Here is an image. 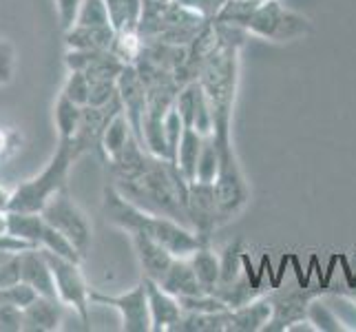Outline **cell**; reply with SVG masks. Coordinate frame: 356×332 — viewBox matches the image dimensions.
I'll use <instances>...</instances> for the list:
<instances>
[{
  "mask_svg": "<svg viewBox=\"0 0 356 332\" xmlns=\"http://www.w3.org/2000/svg\"><path fill=\"white\" fill-rule=\"evenodd\" d=\"M102 213L111 226L120 228L127 235H131V232H146V235H151L159 244H164L175 257H191L200 246H204L197 232L191 226L166 215L146 211V208L124 198L115 184H106L104 187Z\"/></svg>",
  "mask_w": 356,
  "mask_h": 332,
  "instance_id": "cell-1",
  "label": "cell"
},
{
  "mask_svg": "<svg viewBox=\"0 0 356 332\" xmlns=\"http://www.w3.org/2000/svg\"><path fill=\"white\" fill-rule=\"evenodd\" d=\"M118 191L146 211L166 215L188 226L186 200H188V180L181 175L175 162L153 155L151 162L138 177L127 182H113Z\"/></svg>",
  "mask_w": 356,
  "mask_h": 332,
  "instance_id": "cell-2",
  "label": "cell"
},
{
  "mask_svg": "<svg viewBox=\"0 0 356 332\" xmlns=\"http://www.w3.org/2000/svg\"><path fill=\"white\" fill-rule=\"evenodd\" d=\"M82 155V149L76 140H58L56 153L44 164V168L31 180L20 182L11 195L9 211H31L40 213L44 204L54 198L56 193L67 189L69 171L76 164V159Z\"/></svg>",
  "mask_w": 356,
  "mask_h": 332,
  "instance_id": "cell-3",
  "label": "cell"
},
{
  "mask_svg": "<svg viewBox=\"0 0 356 332\" xmlns=\"http://www.w3.org/2000/svg\"><path fill=\"white\" fill-rule=\"evenodd\" d=\"M213 133L219 142V171L213 187H215L219 211H222V219L228 221L232 217H237L245 208V204L250 200V189L237 159L235 146H232L230 129H219Z\"/></svg>",
  "mask_w": 356,
  "mask_h": 332,
  "instance_id": "cell-4",
  "label": "cell"
},
{
  "mask_svg": "<svg viewBox=\"0 0 356 332\" xmlns=\"http://www.w3.org/2000/svg\"><path fill=\"white\" fill-rule=\"evenodd\" d=\"M312 31L310 20L281 0H264L248 22V33L270 42H294Z\"/></svg>",
  "mask_w": 356,
  "mask_h": 332,
  "instance_id": "cell-5",
  "label": "cell"
},
{
  "mask_svg": "<svg viewBox=\"0 0 356 332\" xmlns=\"http://www.w3.org/2000/svg\"><path fill=\"white\" fill-rule=\"evenodd\" d=\"M42 217L49 226H54L56 230H60L63 235H67L76 248L87 257L91 242H93V228L89 217L84 215L82 208L71 200L69 191H60L56 193L51 200H49L42 208Z\"/></svg>",
  "mask_w": 356,
  "mask_h": 332,
  "instance_id": "cell-6",
  "label": "cell"
},
{
  "mask_svg": "<svg viewBox=\"0 0 356 332\" xmlns=\"http://www.w3.org/2000/svg\"><path fill=\"white\" fill-rule=\"evenodd\" d=\"M49 266L54 270V281H56V292L58 299L63 301L67 308L76 310L82 324H89V308H91V288L87 286V279L82 275V264L65 260L54 253L44 251Z\"/></svg>",
  "mask_w": 356,
  "mask_h": 332,
  "instance_id": "cell-7",
  "label": "cell"
},
{
  "mask_svg": "<svg viewBox=\"0 0 356 332\" xmlns=\"http://www.w3.org/2000/svg\"><path fill=\"white\" fill-rule=\"evenodd\" d=\"M91 303L108 306L120 315L122 330L124 332H151V310H149V294L146 284L140 279V284L120 294H104L100 290H91Z\"/></svg>",
  "mask_w": 356,
  "mask_h": 332,
  "instance_id": "cell-8",
  "label": "cell"
},
{
  "mask_svg": "<svg viewBox=\"0 0 356 332\" xmlns=\"http://www.w3.org/2000/svg\"><path fill=\"white\" fill-rule=\"evenodd\" d=\"M186 215H188V226L197 232L202 244L204 246L211 244V235L215 232V228L224 224L213 184L197 182V180L188 184Z\"/></svg>",
  "mask_w": 356,
  "mask_h": 332,
  "instance_id": "cell-9",
  "label": "cell"
},
{
  "mask_svg": "<svg viewBox=\"0 0 356 332\" xmlns=\"http://www.w3.org/2000/svg\"><path fill=\"white\" fill-rule=\"evenodd\" d=\"M118 95L122 102V111L127 113L135 138L144 144V116L149 109V93L140 69L135 65H127L118 78Z\"/></svg>",
  "mask_w": 356,
  "mask_h": 332,
  "instance_id": "cell-10",
  "label": "cell"
},
{
  "mask_svg": "<svg viewBox=\"0 0 356 332\" xmlns=\"http://www.w3.org/2000/svg\"><path fill=\"white\" fill-rule=\"evenodd\" d=\"M270 303H273V317H270V324L266 330L270 332H279V330H290L297 322L308 319V306L312 303L314 294L308 290H292V288H281L277 292L268 294Z\"/></svg>",
  "mask_w": 356,
  "mask_h": 332,
  "instance_id": "cell-11",
  "label": "cell"
},
{
  "mask_svg": "<svg viewBox=\"0 0 356 332\" xmlns=\"http://www.w3.org/2000/svg\"><path fill=\"white\" fill-rule=\"evenodd\" d=\"M122 111L120 95H115L111 102L106 104H87L82 109V122H80V131L76 135V144L82 149V153L87 151H97L102 155V135L118 113Z\"/></svg>",
  "mask_w": 356,
  "mask_h": 332,
  "instance_id": "cell-12",
  "label": "cell"
},
{
  "mask_svg": "<svg viewBox=\"0 0 356 332\" xmlns=\"http://www.w3.org/2000/svg\"><path fill=\"white\" fill-rule=\"evenodd\" d=\"M131 244L135 248V257H138L140 268H142V277L153 279V281H162L164 275L168 273L170 264H173L175 255L170 253L164 244H159L146 232H131Z\"/></svg>",
  "mask_w": 356,
  "mask_h": 332,
  "instance_id": "cell-13",
  "label": "cell"
},
{
  "mask_svg": "<svg viewBox=\"0 0 356 332\" xmlns=\"http://www.w3.org/2000/svg\"><path fill=\"white\" fill-rule=\"evenodd\" d=\"M144 279L146 294H149V310H151V324L153 332H173L175 324L181 317V303L175 294H170L153 279Z\"/></svg>",
  "mask_w": 356,
  "mask_h": 332,
  "instance_id": "cell-14",
  "label": "cell"
},
{
  "mask_svg": "<svg viewBox=\"0 0 356 332\" xmlns=\"http://www.w3.org/2000/svg\"><path fill=\"white\" fill-rule=\"evenodd\" d=\"M20 277L42 297H58L54 270L42 248H29L20 255Z\"/></svg>",
  "mask_w": 356,
  "mask_h": 332,
  "instance_id": "cell-15",
  "label": "cell"
},
{
  "mask_svg": "<svg viewBox=\"0 0 356 332\" xmlns=\"http://www.w3.org/2000/svg\"><path fill=\"white\" fill-rule=\"evenodd\" d=\"M65 303L58 297L38 294L27 308H22V332H54L63 326Z\"/></svg>",
  "mask_w": 356,
  "mask_h": 332,
  "instance_id": "cell-16",
  "label": "cell"
},
{
  "mask_svg": "<svg viewBox=\"0 0 356 332\" xmlns=\"http://www.w3.org/2000/svg\"><path fill=\"white\" fill-rule=\"evenodd\" d=\"M273 317V303H270L268 294H259L252 301L239 306V308L230 310V324L228 332H259L266 330Z\"/></svg>",
  "mask_w": 356,
  "mask_h": 332,
  "instance_id": "cell-17",
  "label": "cell"
},
{
  "mask_svg": "<svg viewBox=\"0 0 356 332\" xmlns=\"http://www.w3.org/2000/svg\"><path fill=\"white\" fill-rule=\"evenodd\" d=\"M115 40V29L111 24L102 27H87V24H71L65 29L67 49H80V52H111Z\"/></svg>",
  "mask_w": 356,
  "mask_h": 332,
  "instance_id": "cell-18",
  "label": "cell"
},
{
  "mask_svg": "<svg viewBox=\"0 0 356 332\" xmlns=\"http://www.w3.org/2000/svg\"><path fill=\"white\" fill-rule=\"evenodd\" d=\"M159 286H162L164 290H168L170 294H175L177 299L195 297V294L208 292L200 284L197 275H195L191 257H175L173 264H170V268H168V273L164 275L162 281H159Z\"/></svg>",
  "mask_w": 356,
  "mask_h": 332,
  "instance_id": "cell-19",
  "label": "cell"
},
{
  "mask_svg": "<svg viewBox=\"0 0 356 332\" xmlns=\"http://www.w3.org/2000/svg\"><path fill=\"white\" fill-rule=\"evenodd\" d=\"M108 20L115 33L122 31H140V22L144 14V0H104Z\"/></svg>",
  "mask_w": 356,
  "mask_h": 332,
  "instance_id": "cell-20",
  "label": "cell"
},
{
  "mask_svg": "<svg viewBox=\"0 0 356 332\" xmlns=\"http://www.w3.org/2000/svg\"><path fill=\"white\" fill-rule=\"evenodd\" d=\"M228 324H230V310H222V313L181 310V317L175 324L173 332H228Z\"/></svg>",
  "mask_w": 356,
  "mask_h": 332,
  "instance_id": "cell-21",
  "label": "cell"
},
{
  "mask_svg": "<svg viewBox=\"0 0 356 332\" xmlns=\"http://www.w3.org/2000/svg\"><path fill=\"white\" fill-rule=\"evenodd\" d=\"M202 144H204V135L197 133L193 127L184 129L179 149H177V159L175 164L181 171V175L188 182L197 180V162H200V153H202Z\"/></svg>",
  "mask_w": 356,
  "mask_h": 332,
  "instance_id": "cell-22",
  "label": "cell"
},
{
  "mask_svg": "<svg viewBox=\"0 0 356 332\" xmlns=\"http://www.w3.org/2000/svg\"><path fill=\"white\" fill-rule=\"evenodd\" d=\"M191 262L204 290L213 292L219 284V277H222V257L213 253L211 244H208V246H200V248L191 255Z\"/></svg>",
  "mask_w": 356,
  "mask_h": 332,
  "instance_id": "cell-23",
  "label": "cell"
},
{
  "mask_svg": "<svg viewBox=\"0 0 356 332\" xmlns=\"http://www.w3.org/2000/svg\"><path fill=\"white\" fill-rule=\"evenodd\" d=\"M47 221L42 213H31V211H7V230L14 235L35 244L40 248V237L44 232Z\"/></svg>",
  "mask_w": 356,
  "mask_h": 332,
  "instance_id": "cell-24",
  "label": "cell"
},
{
  "mask_svg": "<svg viewBox=\"0 0 356 332\" xmlns=\"http://www.w3.org/2000/svg\"><path fill=\"white\" fill-rule=\"evenodd\" d=\"M82 109L84 106L71 102L63 93L58 95L56 106H54L58 140H76V135L80 131V122H82Z\"/></svg>",
  "mask_w": 356,
  "mask_h": 332,
  "instance_id": "cell-25",
  "label": "cell"
},
{
  "mask_svg": "<svg viewBox=\"0 0 356 332\" xmlns=\"http://www.w3.org/2000/svg\"><path fill=\"white\" fill-rule=\"evenodd\" d=\"M133 127L131 122L127 118L124 111H120V113L108 122V127L102 135V157L104 162H108V159H113L124 146L129 144V140L133 138Z\"/></svg>",
  "mask_w": 356,
  "mask_h": 332,
  "instance_id": "cell-26",
  "label": "cell"
},
{
  "mask_svg": "<svg viewBox=\"0 0 356 332\" xmlns=\"http://www.w3.org/2000/svg\"><path fill=\"white\" fill-rule=\"evenodd\" d=\"M261 3H264V0H226L213 20L226 22V24H235V27H241V29L248 31V22H250L257 7H259Z\"/></svg>",
  "mask_w": 356,
  "mask_h": 332,
  "instance_id": "cell-27",
  "label": "cell"
},
{
  "mask_svg": "<svg viewBox=\"0 0 356 332\" xmlns=\"http://www.w3.org/2000/svg\"><path fill=\"white\" fill-rule=\"evenodd\" d=\"M40 248L42 251H49L58 257H65V260H73V262H84V255L76 248V244H73L67 235H63L60 230H56L54 226H44V232L40 237Z\"/></svg>",
  "mask_w": 356,
  "mask_h": 332,
  "instance_id": "cell-28",
  "label": "cell"
},
{
  "mask_svg": "<svg viewBox=\"0 0 356 332\" xmlns=\"http://www.w3.org/2000/svg\"><path fill=\"white\" fill-rule=\"evenodd\" d=\"M219 171V142L215 138V133L204 135L200 162H197V182H208L213 184Z\"/></svg>",
  "mask_w": 356,
  "mask_h": 332,
  "instance_id": "cell-29",
  "label": "cell"
},
{
  "mask_svg": "<svg viewBox=\"0 0 356 332\" xmlns=\"http://www.w3.org/2000/svg\"><path fill=\"white\" fill-rule=\"evenodd\" d=\"M63 93L65 97H69L71 102H76L80 106H87L89 100H91V84H89V78L84 71H69L67 78H65V84H63Z\"/></svg>",
  "mask_w": 356,
  "mask_h": 332,
  "instance_id": "cell-30",
  "label": "cell"
},
{
  "mask_svg": "<svg viewBox=\"0 0 356 332\" xmlns=\"http://www.w3.org/2000/svg\"><path fill=\"white\" fill-rule=\"evenodd\" d=\"M73 24H87V27H102V24H111L104 0H82V5L78 7V14H76Z\"/></svg>",
  "mask_w": 356,
  "mask_h": 332,
  "instance_id": "cell-31",
  "label": "cell"
},
{
  "mask_svg": "<svg viewBox=\"0 0 356 332\" xmlns=\"http://www.w3.org/2000/svg\"><path fill=\"white\" fill-rule=\"evenodd\" d=\"M184 129H186V125H184L179 111L173 104V109H170L166 113V118H164V135H166V146H168V159H170V162H175V159H177V149H179Z\"/></svg>",
  "mask_w": 356,
  "mask_h": 332,
  "instance_id": "cell-32",
  "label": "cell"
},
{
  "mask_svg": "<svg viewBox=\"0 0 356 332\" xmlns=\"http://www.w3.org/2000/svg\"><path fill=\"white\" fill-rule=\"evenodd\" d=\"M308 319H310V324H314L316 330H323V332L346 330L337 319V315L330 310V306H325L323 301H318V299H312V303L308 306Z\"/></svg>",
  "mask_w": 356,
  "mask_h": 332,
  "instance_id": "cell-33",
  "label": "cell"
},
{
  "mask_svg": "<svg viewBox=\"0 0 356 332\" xmlns=\"http://www.w3.org/2000/svg\"><path fill=\"white\" fill-rule=\"evenodd\" d=\"M35 297H38V292L24 284V281H18V284L7 286V288H0V303L16 306V308H27Z\"/></svg>",
  "mask_w": 356,
  "mask_h": 332,
  "instance_id": "cell-34",
  "label": "cell"
},
{
  "mask_svg": "<svg viewBox=\"0 0 356 332\" xmlns=\"http://www.w3.org/2000/svg\"><path fill=\"white\" fill-rule=\"evenodd\" d=\"M14 71H16V47L9 40H0V87H7L14 80Z\"/></svg>",
  "mask_w": 356,
  "mask_h": 332,
  "instance_id": "cell-35",
  "label": "cell"
},
{
  "mask_svg": "<svg viewBox=\"0 0 356 332\" xmlns=\"http://www.w3.org/2000/svg\"><path fill=\"white\" fill-rule=\"evenodd\" d=\"M22 281L20 277V255H11L0 262V288L14 286Z\"/></svg>",
  "mask_w": 356,
  "mask_h": 332,
  "instance_id": "cell-36",
  "label": "cell"
},
{
  "mask_svg": "<svg viewBox=\"0 0 356 332\" xmlns=\"http://www.w3.org/2000/svg\"><path fill=\"white\" fill-rule=\"evenodd\" d=\"M20 330H22V308L0 303V332H20Z\"/></svg>",
  "mask_w": 356,
  "mask_h": 332,
  "instance_id": "cell-37",
  "label": "cell"
},
{
  "mask_svg": "<svg viewBox=\"0 0 356 332\" xmlns=\"http://www.w3.org/2000/svg\"><path fill=\"white\" fill-rule=\"evenodd\" d=\"M80 5H82V0H56L58 18H60V24H63V29H69L73 24Z\"/></svg>",
  "mask_w": 356,
  "mask_h": 332,
  "instance_id": "cell-38",
  "label": "cell"
},
{
  "mask_svg": "<svg viewBox=\"0 0 356 332\" xmlns=\"http://www.w3.org/2000/svg\"><path fill=\"white\" fill-rule=\"evenodd\" d=\"M16 149H18V133L0 127V162H5Z\"/></svg>",
  "mask_w": 356,
  "mask_h": 332,
  "instance_id": "cell-39",
  "label": "cell"
},
{
  "mask_svg": "<svg viewBox=\"0 0 356 332\" xmlns=\"http://www.w3.org/2000/svg\"><path fill=\"white\" fill-rule=\"evenodd\" d=\"M11 195H14V189H7L0 184V213H7L11 208Z\"/></svg>",
  "mask_w": 356,
  "mask_h": 332,
  "instance_id": "cell-40",
  "label": "cell"
},
{
  "mask_svg": "<svg viewBox=\"0 0 356 332\" xmlns=\"http://www.w3.org/2000/svg\"><path fill=\"white\" fill-rule=\"evenodd\" d=\"M7 232V213H0V235Z\"/></svg>",
  "mask_w": 356,
  "mask_h": 332,
  "instance_id": "cell-41",
  "label": "cell"
},
{
  "mask_svg": "<svg viewBox=\"0 0 356 332\" xmlns=\"http://www.w3.org/2000/svg\"><path fill=\"white\" fill-rule=\"evenodd\" d=\"M7 257H11V255H7V253H3V251H0V262H3V260H7Z\"/></svg>",
  "mask_w": 356,
  "mask_h": 332,
  "instance_id": "cell-42",
  "label": "cell"
}]
</instances>
